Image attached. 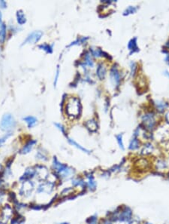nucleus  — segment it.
Listing matches in <instances>:
<instances>
[{"label": "nucleus", "mask_w": 169, "mask_h": 224, "mask_svg": "<svg viewBox=\"0 0 169 224\" xmlns=\"http://www.w3.org/2000/svg\"><path fill=\"white\" fill-rule=\"evenodd\" d=\"M96 74L101 80H102V79L104 78L106 75V68L104 67V66L103 65V64H99V65L98 66L96 70Z\"/></svg>", "instance_id": "obj_11"}, {"label": "nucleus", "mask_w": 169, "mask_h": 224, "mask_svg": "<svg viewBox=\"0 0 169 224\" xmlns=\"http://www.w3.org/2000/svg\"><path fill=\"white\" fill-rule=\"evenodd\" d=\"M60 224H69V223L64 222V223H60Z\"/></svg>", "instance_id": "obj_37"}, {"label": "nucleus", "mask_w": 169, "mask_h": 224, "mask_svg": "<svg viewBox=\"0 0 169 224\" xmlns=\"http://www.w3.org/2000/svg\"><path fill=\"white\" fill-rule=\"evenodd\" d=\"M99 224H113V223H112V221L109 218H105L102 219Z\"/></svg>", "instance_id": "obj_30"}, {"label": "nucleus", "mask_w": 169, "mask_h": 224, "mask_svg": "<svg viewBox=\"0 0 169 224\" xmlns=\"http://www.w3.org/2000/svg\"><path fill=\"white\" fill-rule=\"evenodd\" d=\"M136 69H137V65L135 62H132L131 63V74L132 76H134L135 74Z\"/></svg>", "instance_id": "obj_29"}, {"label": "nucleus", "mask_w": 169, "mask_h": 224, "mask_svg": "<svg viewBox=\"0 0 169 224\" xmlns=\"http://www.w3.org/2000/svg\"><path fill=\"white\" fill-rule=\"evenodd\" d=\"M35 144H36V141H35V140H32L29 141V142L23 146V149L21 150V153H22V154H26V153H30V152L32 150V147H33Z\"/></svg>", "instance_id": "obj_8"}, {"label": "nucleus", "mask_w": 169, "mask_h": 224, "mask_svg": "<svg viewBox=\"0 0 169 224\" xmlns=\"http://www.w3.org/2000/svg\"><path fill=\"white\" fill-rule=\"evenodd\" d=\"M118 221L122 223L132 224L133 222V211L132 208L126 205H123L119 207Z\"/></svg>", "instance_id": "obj_2"}, {"label": "nucleus", "mask_w": 169, "mask_h": 224, "mask_svg": "<svg viewBox=\"0 0 169 224\" xmlns=\"http://www.w3.org/2000/svg\"><path fill=\"white\" fill-rule=\"evenodd\" d=\"M142 121H143L145 128L148 131H153L156 124L154 114L152 112H148V113L145 114L142 118Z\"/></svg>", "instance_id": "obj_5"}, {"label": "nucleus", "mask_w": 169, "mask_h": 224, "mask_svg": "<svg viewBox=\"0 0 169 224\" xmlns=\"http://www.w3.org/2000/svg\"><path fill=\"white\" fill-rule=\"evenodd\" d=\"M90 51H91L92 54H93V56L96 57V58L103 56V54H104V52H102V51L99 49H90Z\"/></svg>", "instance_id": "obj_20"}, {"label": "nucleus", "mask_w": 169, "mask_h": 224, "mask_svg": "<svg viewBox=\"0 0 169 224\" xmlns=\"http://www.w3.org/2000/svg\"><path fill=\"white\" fill-rule=\"evenodd\" d=\"M17 22H18L19 24H24L26 21V17H25L24 13L22 11H18L17 12Z\"/></svg>", "instance_id": "obj_17"}, {"label": "nucleus", "mask_w": 169, "mask_h": 224, "mask_svg": "<svg viewBox=\"0 0 169 224\" xmlns=\"http://www.w3.org/2000/svg\"><path fill=\"white\" fill-rule=\"evenodd\" d=\"M40 49H41L42 50L45 51L47 53H49V54H51L53 52V48L52 46L47 45V44H44V45H41L39 46Z\"/></svg>", "instance_id": "obj_21"}, {"label": "nucleus", "mask_w": 169, "mask_h": 224, "mask_svg": "<svg viewBox=\"0 0 169 224\" xmlns=\"http://www.w3.org/2000/svg\"><path fill=\"white\" fill-rule=\"evenodd\" d=\"M168 107V104L164 102H157L156 103V107L159 111H163L166 107Z\"/></svg>", "instance_id": "obj_26"}, {"label": "nucleus", "mask_w": 169, "mask_h": 224, "mask_svg": "<svg viewBox=\"0 0 169 224\" xmlns=\"http://www.w3.org/2000/svg\"><path fill=\"white\" fill-rule=\"evenodd\" d=\"M16 125L14 118L11 116V114H5L2 118L1 121V128L3 131H9L11 129L14 128Z\"/></svg>", "instance_id": "obj_4"}, {"label": "nucleus", "mask_w": 169, "mask_h": 224, "mask_svg": "<svg viewBox=\"0 0 169 224\" xmlns=\"http://www.w3.org/2000/svg\"><path fill=\"white\" fill-rule=\"evenodd\" d=\"M68 141H69V144H71V145H72V146H75V147H77L78 149H79L80 150H81V151L84 152V153H90V151H89V149H87L86 148L83 147L82 146H80V144H78V143L75 142L74 140H72V139H70V138H68Z\"/></svg>", "instance_id": "obj_16"}, {"label": "nucleus", "mask_w": 169, "mask_h": 224, "mask_svg": "<svg viewBox=\"0 0 169 224\" xmlns=\"http://www.w3.org/2000/svg\"><path fill=\"white\" fill-rule=\"evenodd\" d=\"M128 48L131 51V54L136 52V51H138V48L137 46V39L136 38L131 39L130 41H129L128 44Z\"/></svg>", "instance_id": "obj_12"}, {"label": "nucleus", "mask_w": 169, "mask_h": 224, "mask_svg": "<svg viewBox=\"0 0 169 224\" xmlns=\"http://www.w3.org/2000/svg\"><path fill=\"white\" fill-rule=\"evenodd\" d=\"M85 64L86 65L89 66V67H93V61L91 58V55L89 54H87L85 56Z\"/></svg>", "instance_id": "obj_24"}, {"label": "nucleus", "mask_w": 169, "mask_h": 224, "mask_svg": "<svg viewBox=\"0 0 169 224\" xmlns=\"http://www.w3.org/2000/svg\"><path fill=\"white\" fill-rule=\"evenodd\" d=\"M0 5L2 6V8H5L6 6L5 2H4V1H1V2H0Z\"/></svg>", "instance_id": "obj_35"}, {"label": "nucleus", "mask_w": 169, "mask_h": 224, "mask_svg": "<svg viewBox=\"0 0 169 224\" xmlns=\"http://www.w3.org/2000/svg\"><path fill=\"white\" fill-rule=\"evenodd\" d=\"M140 146V141L139 140L137 139V137H134L131 140L130 144H129V146H128V149L130 150H136L139 148Z\"/></svg>", "instance_id": "obj_14"}, {"label": "nucleus", "mask_w": 169, "mask_h": 224, "mask_svg": "<svg viewBox=\"0 0 169 224\" xmlns=\"http://www.w3.org/2000/svg\"><path fill=\"white\" fill-rule=\"evenodd\" d=\"M5 25L2 24V20L0 18V40L1 42H3L5 39Z\"/></svg>", "instance_id": "obj_18"}, {"label": "nucleus", "mask_w": 169, "mask_h": 224, "mask_svg": "<svg viewBox=\"0 0 169 224\" xmlns=\"http://www.w3.org/2000/svg\"><path fill=\"white\" fill-rule=\"evenodd\" d=\"M87 178H88V182L87 184L88 188L89 189V190L94 191L95 189H96V186H97V183L95 181V179H94V178H93V176L92 175V174L87 176Z\"/></svg>", "instance_id": "obj_10"}, {"label": "nucleus", "mask_w": 169, "mask_h": 224, "mask_svg": "<svg viewBox=\"0 0 169 224\" xmlns=\"http://www.w3.org/2000/svg\"><path fill=\"white\" fill-rule=\"evenodd\" d=\"M72 184L74 187H83V188H84V187H86V186H87V184L84 181V180L80 179V178L73 180Z\"/></svg>", "instance_id": "obj_19"}, {"label": "nucleus", "mask_w": 169, "mask_h": 224, "mask_svg": "<svg viewBox=\"0 0 169 224\" xmlns=\"http://www.w3.org/2000/svg\"><path fill=\"white\" fill-rule=\"evenodd\" d=\"M59 75H60V67H59V66L57 67V69H56V77H55V81H54V85L56 86V84H57V81H58V78H59Z\"/></svg>", "instance_id": "obj_31"}, {"label": "nucleus", "mask_w": 169, "mask_h": 224, "mask_svg": "<svg viewBox=\"0 0 169 224\" xmlns=\"http://www.w3.org/2000/svg\"><path fill=\"white\" fill-rule=\"evenodd\" d=\"M116 139H117V143H118V144H119L120 149H122V150H124L125 148H124V144H123V135H117V136H116Z\"/></svg>", "instance_id": "obj_22"}, {"label": "nucleus", "mask_w": 169, "mask_h": 224, "mask_svg": "<svg viewBox=\"0 0 169 224\" xmlns=\"http://www.w3.org/2000/svg\"><path fill=\"white\" fill-rule=\"evenodd\" d=\"M141 224H152V223H150V222H147V221H146V222H144L143 223H141Z\"/></svg>", "instance_id": "obj_36"}, {"label": "nucleus", "mask_w": 169, "mask_h": 224, "mask_svg": "<svg viewBox=\"0 0 169 224\" xmlns=\"http://www.w3.org/2000/svg\"><path fill=\"white\" fill-rule=\"evenodd\" d=\"M54 125H56V127L59 130H60V131H62V132L63 133V134H65V128H63V126L61 125V124H58V123H54Z\"/></svg>", "instance_id": "obj_32"}, {"label": "nucleus", "mask_w": 169, "mask_h": 224, "mask_svg": "<svg viewBox=\"0 0 169 224\" xmlns=\"http://www.w3.org/2000/svg\"><path fill=\"white\" fill-rule=\"evenodd\" d=\"M136 11H137V8L133 7V6H129V7L127 8V9H126V11H124L123 15H130V14L135 13Z\"/></svg>", "instance_id": "obj_25"}, {"label": "nucleus", "mask_w": 169, "mask_h": 224, "mask_svg": "<svg viewBox=\"0 0 169 224\" xmlns=\"http://www.w3.org/2000/svg\"><path fill=\"white\" fill-rule=\"evenodd\" d=\"M97 223H98V217H97L96 215L91 216L87 220V224H97Z\"/></svg>", "instance_id": "obj_23"}, {"label": "nucleus", "mask_w": 169, "mask_h": 224, "mask_svg": "<svg viewBox=\"0 0 169 224\" xmlns=\"http://www.w3.org/2000/svg\"><path fill=\"white\" fill-rule=\"evenodd\" d=\"M85 125H86V127L87 128V129H89V131H92V132L95 131L97 130V128H98V125H97L96 121L93 119L89 120V121H87Z\"/></svg>", "instance_id": "obj_13"}, {"label": "nucleus", "mask_w": 169, "mask_h": 224, "mask_svg": "<svg viewBox=\"0 0 169 224\" xmlns=\"http://www.w3.org/2000/svg\"><path fill=\"white\" fill-rule=\"evenodd\" d=\"M166 167H167V165H166V163L162 160L159 161L158 162L156 163V168H158L159 171L163 170V169H165Z\"/></svg>", "instance_id": "obj_27"}, {"label": "nucleus", "mask_w": 169, "mask_h": 224, "mask_svg": "<svg viewBox=\"0 0 169 224\" xmlns=\"http://www.w3.org/2000/svg\"><path fill=\"white\" fill-rule=\"evenodd\" d=\"M23 120L27 123L29 128H32L37 123V119L33 117V116H27V117H25L23 118Z\"/></svg>", "instance_id": "obj_15"}, {"label": "nucleus", "mask_w": 169, "mask_h": 224, "mask_svg": "<svg viewBox=\"0 0 169 224\" xmlns=\"http://www.w3.org/2000/svg\"><path fill=\"white\" fill-rule=\"evenodd\" d=\"M154 150V146L151 144H146L143 146V149H141V154L142 155H150Z\"/></svg>", "instance_id": "obj_9"}, {"label": "nucleus", "mask_w": 169, "mask_h": 224, "mask_svg": "<svg viewBox=\"0 0 169 224\" xmlns=\"http://www.w3.org/2000/svg\"><path fill=\"white\" fill-rule=\"evenodd\" d=\"M54 169L57 171V173L60 174L63 178H67L69 175L73 173V170L66 164H63L60 163L59 161L56 159V157H54V162H53Z\"/></svg>", "instance_id": "obj_3"}, {"label": "nucleus", "mask_w": 169, "mask_h": 224, "mask_svg": "<svg viewBox=\"0 0 169 224\" xmlns=\"http://www.w3.org/2000/svg\"><path fill=\"white\" fill-rule=\"evenodd\" d=\"M166 119L168 123L169 124V112H168L166 115Z\"/></svg>", "instance_id": "obj_34"}, {"label": "nucleus", "mask_w": 169, "mask_h": 224, "mask_svg": "<svg viewBox=\"0 0 169 224\" xmlns=\"http://www.w3.org/2000/svg\"><path fill=\"white\" fill-rule=\"evenodd\" d=\"M81 112V105L80 101L75 97H71L66 105V113L69 116L78 117Z\"/></svg>", "instance_id": "obj_1"}, {"label": "nucleus", "mask_w": 169, "mask_h": 224, "mask_svg": "<svg viewBox=\"0 0 169 224\" xmlns=\"http://www.w3.org/2000/svg\"><path fill=\"white\" fill-rule=\"evenodd\" d=\"M42 32L41 31H34L32 33H30L27 38L26 39V40L24 41L23 44H26V43H30V44H35L36 42L41 39V36H42Z\"/></svg>", "instance_id": "obj_6"}, {"label": "nucleus", "mask_w": 169, "mask_h": 224, "mask_svg": "<svg viewBox=\"0 0 169 224\" xmlns=\"http://www.w3.org/2000/svg\"><path fill=\"white\" fill-rule=\"evenodd\" d=\"M34 174H35V171H34L32 169H28V170L26 171V172L24 174V175H23V177L24 178H32V177H33Z\"/></svg>", "instance_id": "obj_28"}, {"label": "nucleus", "mask_w": 169, "mask_h": 224, "mask_svg": "<svg viewBox=\"0 0 169 224\" xmlns=\"http://www.w3.org/2000/svg\"><path fill=\"white\" fill-rule=\"evenodd\" d=\"M10 136H11V133H9V134H8V135H5V136L3 137L2 138L0 139V146H1V145H2V144H3V143L5 142V140H7V139Z\"/></svg>", "instance_id": "obj_33"}, {"label": "nucleus", "mask_w": 169, "mask_h": 224, "mask_svg": "<svg viewBox=\"0 0 169 224\" xmlns=\"http://www.w3.org/2000/svg\"><path fill=\"white\" fill-rule=\"evenodd\" d=\"M110 76H111V80L112 83L114 85L117 86L120 82V74L119 71L115 66H113L112 69H111V73H110Z\"/></svg>", "instance_id": "obj_7"}]
</instances>
